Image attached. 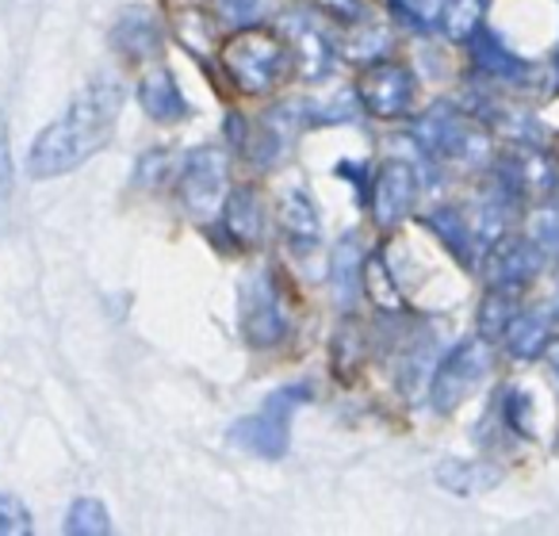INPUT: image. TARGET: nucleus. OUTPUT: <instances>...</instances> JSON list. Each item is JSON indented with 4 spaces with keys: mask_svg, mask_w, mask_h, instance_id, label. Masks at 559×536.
<instances>
[{
    "mask_svg": "<svg viewBox=\"0 0 559 536\" xmlns=\"http://www.w3.org/2000/svg\"><path fill=\"white\" fill-rule=\"evenodd\" d=\"M119 111H123V85L116 78H96L73 96L55 123L39 131L27 154V172L35 180H50L85 165L111 142Z\"/></svg>",
    "mask_w": 559,
    "mask_h": 536,
    "instance_id": "f257e3e1",
    "label": "nucleus"
},
{
    "mask_svg": "<svg viewBox=\"0 0 559 536\" xmlns=\"http://www.w3.org/2000/svg\"><path fill=\"white\" fill-rule=\"evenodd\" d=\"M223 62L226 78L234 81V88L246 96H264L288 78L292 70V50L269 27H238L230 39L223 43Z\"/></svg>",
    "mask_w": 559,
    "mask_h": 536,
    "instance_id": "f03ea898",
    "label": "nucleus"
},
{
    "mask_svg": "<svg viewBox=\"0 0 559 536\" xmlns=\"http://www.w3.org/2000/svg\"><path fill=\"white\" fill-rule=\"evenodd\" d=\"M311 398V388L307 383H292V388H280L272 391L269 398L261 403V410L246 414L230 426V441L238 449L253 452V456H264V460H276L288 452V441H292V418L299 414V406Z\"/></svg>",
    "mask_w": 559,
    "mask_h": 536,
    "instance_id": "7ed1b4c3",
    "label": "nucleus"
},
{
    "mask_svg": "<svg viewBox=\"0 0 559 536\" xmlns=\"http://www.w3.org/2000/svg\"><path fill=\"white\" fill-rule=\"evenodd\" d=\"M241 334L253 349H272L288 337V303H284V291L272 269H261L257 276H249L241 284Z\"/></svg>",
    "mask_w": 559,
    "mask_h": 536,
    "instance_id": "20e7f679",
    "label": "nucleus"
},
{
    "mask_svg": "<svg viewBox=\"0 0 559 536\" xmlns=\"http://www.w3.org/2000/svg\"><path fill=\"white\" fill-rule=\"evenodd\" d=\"M418 142L437 162H479L487 157V134L452 104H437L418 119Z\"/></svg>",
    "mask_w": 559,
    "mask_h": 536,
    "instance_id": "39448f33",
    "label": "nucleus"
},
{
    "mask_svg": "<svg viewBox=\"0 0 559 536\" xmlns=\"http://www.w3.org/2000/svg\"><path fill=\"white\" fill-rule=\"evenodd\" d=\"M490 372V345L487 337L475 342H460L449 357L437 365L433 383H429V398L441 414H452L472 398V391L487 380Z\"/></svg>",
    "mask_w": 559,
    "mask_h": 536,
    "instance_id": "423d86ee",
    "label": "nucleus"
},
{
    "mask_svg": "<svg viewBox=\"0 0 559 536\" xmlns=\"http://www.w3.org/2000/svg\"><path fill=\"white\" fill-rule=\"evenodd\" d=\"M357 104L380 119H403L414 108V78L399 62H372L357 73Z\"/></svg>",
    "mask_w": 559,
    "mask_h": 536,
    "instance_id": "0eeeda50",
    "label": "nucleus"
},
{
    "mask_svg": "<svg viewBox=\"0 0 559 536\" xmlns=\"http://www.w3.org/2000/svg\"><path fill=\"white\" fill-rule=\"evenodd\" d=\"M177 195L192 215H211L223 207L226 195V154L215 146H203L188 154L177 177Z\"/></svg>",
    "mask_w": 559,
    "mask_h": 536,
    "instance_id": "6e6552de",
    "label": "nucleus"
},
{
    "mask_svg": "<svg viewBox=\"0 0 559 536\" xmlns=\"http://www.w3.org/2000/svg\"><path fill=\"white\" fill-rule=\"evenodd\" d=\"M418 200V172L406 162H383L372 177V218L376 226L391 230L411 215Z\"/></svg>",
    "mask_w": 559,
    "mask_h": 536,
    "instance_id": "1a4fd4ad",
    "label": "nucleus"
},
{
    "mask_svg": "<svg viewBox=\"0 0 559 536\" xmlns=\"http://www.w3.org/2000/svg\"><path fill=\"white\" fill-rule=\"evenodd\" d=\"M139 104L146 108L150 119H157V123H177V119H185L188 111H192V108H188V100H185V93H180L177 78H173L169 70L142 73Z\"/></svg>",
    "mask_w": 559,
    "mask_h": 536,
    "instance_id": "9d476101",
    "label": "nucleus"
},
{
    "mask_svg": "<svg viewBox=\"0 0 559 536\" xmlns=\"http://www.w3.org/2000/svg\"><path fill=\"white\" fill-rule=\"evenodd\" d=\"M280 230H284L288 246L299 249V253H307V249L319 241L322 218L304 188H292V192H284V200H280Z\"/></svg>",
    "mask_w": 559,
    "mask_h": 536,
    "instance_id": "9b49d317",
    "label": "nucleus"
},
{
    "mask_svg": "<svg viewBox=\"0 0 559 536\" xmlns=\"http://www.w3.org/2000/svg\"><path fill=\"white\" fill-rule=\"evenodd\" d=\"M223 226L238 246H261L264 238V211L253 188H234L230 195H223Z\"/></svg>",
    "mask_w": 559,
    "mask_h": 536,
    "instance_id": "f8f14e48",
    "label": "nucleus"
},
{
    "mask_svg": "<svg viewBox=\"0 0 559 536\" xmlns=\"http://www.w3.org/2000/svg\"><path fill=\"white\" fill-rule=\"evenodd\" d=\"M111 43H116V50H123L127 58L142 62V58H150V55L162 50V24H157L154 12L127 9L123 16H119L116 32H111Z\"/></svg>",
    "mask_w": 559,
    "mask_h": 536,
    "instance_id": "ddd939ff",
    "label": "nucleus"
},
{
    "mask_svg": "<svg viewBox=\"0 0 559 536\" xmlns=\"http://www.w3.org/2000/svg\"><path fill=\"white\" fill-rule=\"evenodd\" d=\"M540 249H536V241H502V246H495V257H490V284H502V288H521V284L528 281V276L540 269Z\"/></svg>",
    "mask_w": 559,
    "mask_h": 536,
    "instance_id": "4468645a",
    "label": "nucleus"
},
{
    "mask_svg": "<svg viewBox=\"0 0 559 536\" xmlns=\"http://www.w3.org/2000/svg\"><path fill=\"white\" fill-rule=\"evenodd\" d=\"M288 50H292V65H299L304 78H326L330 65H334V50L330 43L319 35V27H311L307 20H296L288 35Z\"/></svg>",
    "mask_w": 559,
    "mask_h": 536,
    "instance_id": "2eb2a0df",
    "label": "nucleus"
},
{
    "mask_svg": "<svg viewBox=\"0 0 559 536\" xmlns=\"http://www.w3.org/2000/svg\"><path fill=\"white\" fill-rule=\"evenodd\" d=\"M472 58H475V70L487 73V78L510 81V85H521V81L528 78V65L521 62L518 55H510V50L487 32L472 35Z\"/></svg>",
    "mask_w": 559,
    "mask_h": 536,
    "instance_id": "dca6fc26",
    "label": "nucleus"
},
{
    "mask_svg": "<svg viewBox=\"0 0 559 536\" xmlns=\"http://www.w3.org/2000/svg\"><path fill=\"white\" fill-rule=\"evenodd\" d=\"M498 479H502L498 467L472 464V460H449V464L437 467V483L456 490V495H483V490H490Z\"/></svg>",
    "mask_w": 559,
    "mask_h": 536,
    "instance_id": "f3484780",
    "label": "nucleus"
},
{
    "mask_svg": "<svg viewBox=\"0 0 559 536\" xmlns=\"http://www.w3.org/2000/svg\"><path fill=\"white\" fill-rule=\"evenodd\" d=\"M502 342L513 357H536V353L548 349V322H544L540 314L518 311L510 319V326L502 330Z\"/></svg>",
    "mask_w": 559,
    "mask_h": 536,
    "instance_id": "a211bd4d",
    "label": "nucleus"
},
{
    "mask_svg": "<svg viewBox=\"0 0 559 536\" xmlns=\"http://www.w3.org/2000/svg\"><path fill=\"white\" fill-rule=\"evenodd\" d=\"M518 291L521 288H502V284H490V296L479 307V334L487 342H498L502 330L510 326V319L518 314Z\"/></svg>",
    "mask_w": 559,
    "mask_h": 536,
    "instance_id": "6ab92c4d",
    "label": "nucleus"
},
{
    "mask_svg": "<svg viewBox=\"0 0 559 536\" xmlns=\"http://www.w3.org/2000/svg\"><path fill=\"white\" fill-rule=\"evenodd\" d=\"M429 226H433L437 234L444 238V246L452 249V253L460 257V261H475V234H472V226H467V218L460 215L456 207H441V211H433V215L426 218Z\"/></svg>",
    "mask_w": 559,
    "mask_h": 536,
    "instance_id": "aec40b11",
    "label": "nucleus"
},
{
    "mask_svg": "<svg viewBox=\"0 0 559 536\" xmlns=\"http://www.w3.org/2000/svg\"><path fill=\"white\" fill-rule=\"evenodd\" d=\"M360 273H365V264L357 261V238H345L342 246L334 249V296L337 303H353V296H357L360 288Z\"/></svg>",
    "mask_w": 559,
    "mask_h": 536,
    "instance_id": "412c9836",
    "label": "nucleus"
},
{
    "mask_svg": "<svg viewBox=\"0 0 559 536\" xmlns=\"http://www.w3.org/2000/svg\"><path fill=\"white\" fill-rule=\"evenodd\" d=\"M66 533H73V536L111 533V517H108V510H104V502H96V498H78V502L70 505V513H66Z\"/></svg>",
    "mask_w": 559,
    "mask_h": 536,
    "instance_id": "4be33fe9",
    "label": "nucleus"
},
{
    "mask_svg": "<svg viewBox=\"0 0 559 536\" xmlns=\"http://www.w3.org/2000/svg\"><path fill=\"white\" fill-rule=\"evenodd\" d=\"M365 284H368V291H372V299L380 307H388V311H403L406 307V299H403V291L395 288V281L388 276V264L380 261V253L372 257V261L365 264Z\"/></svg>",
    "mask_w": 559,
    "mask_h": 536,
    "instance_id": "5701e85b",
    "label": "nucleus"
},
{
    "mask_svg": "<svg viewBox=\"0 0 559 536\" xmlns=\"http://www.w3.org/2000/svg\"><path fill=\"white\" fill-rule=\"evenodd\" d=\"M261 9L264 0H211V12H215L218 20H223L226 27H253L257 20H261Z\"/></svg>",
    "mask_w": 559,
    "mask_h": 536,
    "instance_id": "b1692460",
    "label": "nucleus"
},
{
    "mask_svg": "<svg viewBox=\"0 0 559 536\" xmlns=\"http://www.w3.org/2000/svg\"><path fill=\"white\" fill-rule=\"evenodd\" d=\"M0 533L4 536H24L32 533V513L16 495H0Z\"/></svg>",
    "mask_w": 559,
    "mask_h": 536,
    "instance_id": "393cba45",
    "label": "nucleus"
},
{
    "mask_svg": "<svg viewBox=\"0 0 559 536\" xmlns=\"http://www.w3.org/2000/svg\"><path fill=\"white\" fill-rule=\"evenodd\" d=\"M533 241L544 257L559 253V207H544L540 215L533 218Z\"/></svg>",
    "mask_w": 559,
    "mask_h": 536,
    "instance_id": "a878e982",
    "label": "nucleus"
},
{
    "mask_svg": "<svg viewBox=\"0 0 559 536\" xmlns=\"http://www.w3.org/2000/svg\"><path fill=\"white\" fill-rule=\"evenodd\" d=\"M12 177H16V169H12L9 119H4V111H0V200H9V192H12Z\"/></svg>",
    "mask_w": 559,
    "mask_h": 536,
    "instance_id": "bb28decb",
    "label": "nucleus"
},
{
    "mask_svg": "<svg viewBox=\"0 0 559 536\" xmlns=\"http://www.w3.org/2000/svg\"><path fill=\"white\" fill-rule=\"evenodd\" d=\"M319 4L330 16H342V20H357L365 12V0H319Z\"/></svg>",
    "mask_w": 559,
    "mask_h": 536,
    "instance_id": "cd10ccee",
    "label": "nucleus"
},
{
    "mask_svg": "<svg viewBox=\"0 0 559 536\" xmlns=\"http://www.w3.org/2000/svg\"><path fill=\"white\" fill-rule=\"evenodd\" d=\"M556 314H559V307H556Z\"/></svg>",
    "mask_w": 559,
    "mask_h": 536,
    "instance_id": "c85d7f7f",
    "label": "nucleus"
}]
</instances>
